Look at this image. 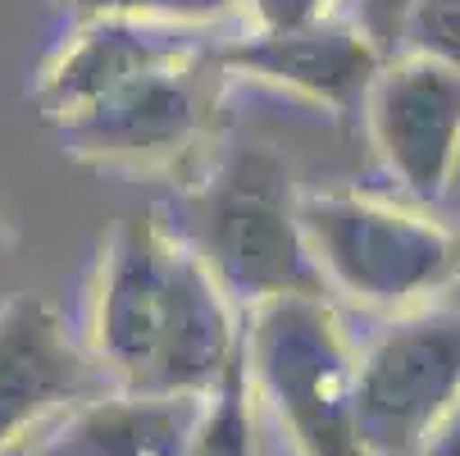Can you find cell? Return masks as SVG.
Listing matches in <instances>:
<instances>
[{"label": "cell", "instance_id": "1", "mask_svg": "<svg viewBox=\"0 0 460 456\" xmlns=\"http://www.w3.org/2000/svg\"><path fill=\"white\" fill-rule=\"evenodd\" d=\"M83 347L110 393L201 402L242 365V310L160 210H133L101 246Z\"/></svg>", "mask_w": 460, "mask_h": 456}, {"label": "cell", "instance_id": "2", "mask_svg": "<svg viewBox=\"0 0 460 456\" xmlns=\"http://www.w3.org/2000/svg\"><path fill=\"white\" fill-rule=\"evenodd\" d=\"M246 315L274 297H328L301 233V187L288 160L260 142H219L169 219Z\"/></svg>", "mask_w": 460, "mask_h": 456}, {"label": "cell", "instance_id": "3", "mask_svg": "<svg viewBox=\"0 0 460 456\" xmlns=\"http://www.w3.org/2000/svg\"><path fill=\"white\" fill-rule=\"evenodd\" d=\"M301 233L319 283L369 315L460 297V224L406 197L356 187L301 192Z\"/></svg>", "mask_w": 460, "mask_h": 456}, {"label": "cell", "instance_id": "4", "mask_svg": "<svg viewBox=\"0 0 460 456\" xmlns=\"http://www.w3.org/2000/svg\"><path fill=\"white\" fill-rule=\"evenodd\" d=\"M242 370L296 456H365L356 434V343L333 297H274L242 315Z\"/></svg>", "mask_w": 460, "mask_h": 456}, {"label": "cell", "instance_id": "5", "mask_svg": "<svg viewBox=\"0 0 460 456\" xmlns=\"http://www.w3.org/2000/svg\"><path fill=\"white\" fill-rule=\"evenodd\" d=\"M228 74L215 59V37L187 55L151 64L96 105L55 123L74 160L119 174H169L191 183L219 147Z\"/></svg>", "mask_w": 460, "mask_h": 456}, {"label": "cell", "instance_id": "6", "mask_svg": "<svg viewBox=\"0 0 460 456\" xmlns=\"http://www.w3.org/2000/svg\"><path fill=\"white\" fill-rule=\"evenodd\" d=\"M460 398V297L378 319L356 343V434L365 456H420Z\"/></svg>", "mask_w": 460, "mask_h": 456}, {"label": "cell", "instance_id": "7", "mask_svg": "<svg viewBox=\"0 0 460 456\" xmlns=\"http://www.w3.org/2000/svg\"><path fill=\"white\" fill-rule=\"evenodd\" d=\"M365 138L397 197L447 210L460 192V69L420 55H383L360 101Z\"/></svg>", "mask_w": 460, "mask_h": 456}, {"label": "cell", "instance_id": "8", "mask_svg": "<svg viewBox=\"0 0 460 456\" xmlns=\"http://www.w3.org/2000/svg\"><path fill=\"white\" fill-rule=\"evenodd\" d=\"M101 393L110 383L55 301L32 292L0 301V452Z\"/></svg>", "mask_w": 460, "mask_h": 456}, {"label": "cell", "instance_id": "9", "mask_svg": "<svg viewBox=\"0 0 460 456\" xmlns=\"http://www.w3.org/2000/svg\"><path fill=\"white\" fill-rule=\"evenodd\" d=\"M215 59L228 78H246L260 87H274L283 96H296L305 105L351 114L365 101V87L374 83L383 50L351 23V14H338L314 28L296 32H233L215 41Z\"/></svg>", "mask_w": 460, "mask_h": 456}, {"label": "cell", "instance_id": "10", "mask_svg": "<svg viewBox=\"0 0 460 456\" xmlns=\"http://www.w3.org/2000/svg\"><path fill=\"white\" fill-rule=\"evenodd\" d=\"M206 28H169V23H142V19H119L96 14L78 19V32L55 50V59L41 69V83L32 92L46 123H64L78 110L96 105L128 78H137L151 64H164L173 55L196 50Z\"/></svg>", "mask_w": 460, "mask_h": 456}, {"label": "cell", "instance_id": "11", "mask_svg": "<svg viewBox=\"0 0 460 456\" xmlns=\"http://www.w3.org/2000/svg\"><path fill=\"white\" fill-rule=\"evenodd\" d=\"M201 402L101 393L28 438L32 456H182Z\"/></svg>", "mask_w": 460, "mask_h": 456}, {"label": "cell", "instance_id": "12", "mask_svg": "<svg viewBox=\"0 0 460 456\" xmlns=\"http://www.w3.org/2000/svg\"><path fill=\"white\" fill-rule=\"evenodd\" d=\"M182 456H260V407L242 365L201 398Z\"/></svg>", "mask_w": 460, "mask_h": 456}, {"label": "cell", "instance_id": "13", "mask_svg": "<svg viewBox=\"0 0 460 456\" xmlns=\"http://www.w3.org/2000/svg\"><path fill=\"white\" fill-rule=\"evenodd\" d=\"M78 19L119 14V19H142V23H169V28H215L233 19L237 0H59Z\"/></svg>", "mask_w": 460, "mask_h": 456}, {"label": "cell", "instance_id": "14", "mask_svg": "<svg viewBox=\"0 0 460 456\" xmlns=\"http://www.w3.org/2000/svg\"><path fill=\"white\" fill-rule=\"evenodd\" d=\"M397 50H420L460 69V0H411Z\"/></svg>", "mask_w": 460, "mask_h": 456}, {"label": "cell", "instance_id": "15", "mask_svg": "<svg viewBox=\"0 0 460 456\" xmlns=\"http://www.w3.org/2000/svg\"><path fill=\"white\" fill-rule=\"evenodd\" d=\"M347 14V0H237L233 19H242V32H296Z\"/></svg>", "mask_w": 460, "mask_h": 456}, {"label": "cell", "instance_id": "16", "mask_svg": "<svg viewBox=\"0 0 460 456\" xmlns=\"http://www.w3.org/2000/svg\"><path fill=\"white\" fill-rule=\"evenodd\" d=\"M347 14L383 55H392L402 46V23L411 14V0H347Z\"/></svg>", "mask_w": 460, "mask_h": 456}, {"label": "cell", "instance_id": "17", "mask_svg": "<svg viewBox=\"0 0 460 456\" xmlns=\"http://www.w3.org/2000/svg\"><path fill=\"white\" fill-rule=\"evenodd\" d=\"M420 456H460V398L447 407V416L433 425L429 443L420 447Z\"/></svg>", "mask_w": 460, "mask_h": 456}, {"label": "cell", "instance_id": "18", "mask_svg": "<svg viewBox=\"0 0 460 456\" xmlns=\"http://www.w3.org/2000/svg\"><path fill=\"white\" fill-rule=\"evenodd\" d=\"M10 270H14V233H10L5 210H0V301H5V288H10Z\"/></svg>", "mask_w": 460, "mask_h": 456}, {"label": "cell", "instance_id": "19", "mask_svg": "<svg viewBox=\"0 0 460 456\" xmlns=\"http://www.w3.org/2000/svg\"><path fill=\"white\" fill-rule=\"evenodd\" d=\"M255 407H260V402H255ZM260 456H296V452L288 447V438L265 420V411H260Z\"/></svg>", "mask_w": 460, "mask_h": 456}, {"label": "cell", "instance_id": "20", "mask_svg": "<svg viewBox=\"0 0 460 456\" xmlns=\"http://www.w3.org/2000/svg\"><path fill=\"white\" fill-rule=\"evenodd\" d=\"M0 456H32V452H28V443H14L10 452H0Z\"/></svg>", "mask_w": 460, "mask_h": 456}, {"label": "cell", "instance_id": "21", "mask_svg": "<svg viewBox=\"0 0 460 456\" xmlns=\"http://www.w3.org/2000/svg\"><path fill=\"white\" fill-rule=\"evenodd\" d=\"M456 201H460V197H456ZM451 215H456V224H460V206H456V210H451Z\"/></svg>", "mask_w": 460, "mask_h": 456}, {"label": "cell", "instance_id": "22", "mask_svg": "<svg viewBox=\"0 0 460 456\" xmlns=\"http://www.w3.org/2000/svg\"><path fill=\"white\" fill-rule=\"evenodd\" d=\"M456 197H460V192H456Z\"/></svg>", "mask_w": 460, "mask_h": 456}]
</instances>
